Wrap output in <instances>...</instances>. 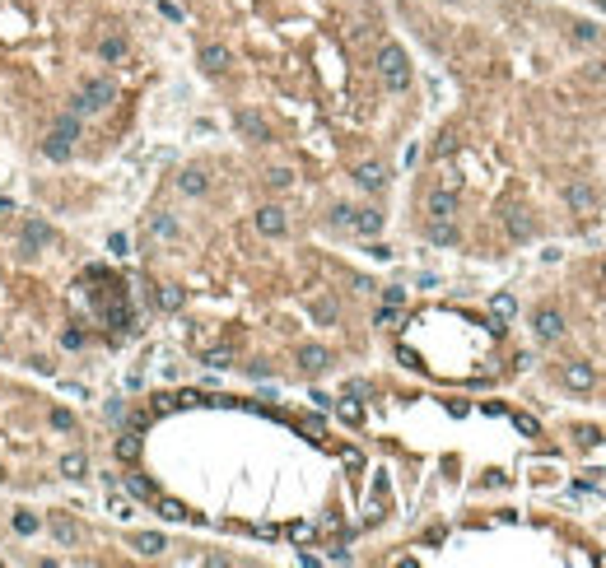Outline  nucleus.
<instances>
[{"mask_svg":"<svg viewBox=\"0 0 606 568\" xmlns=\"http://www.w3.org/2000/svg\"><path fill=\"white\" fill-rule=\"evenodd\" d=\"M79 135V112H66V117H57V126H52V140L57 145H70Z\"/></svg>","mask_w":606,"mask_h":568,"instance_id":"obj_3","label":"nucleus"},{"mask_svg":"<svg viewBox=\"0 0 606 568\" xmlns=\"http://www.w3.org/2000/svg\"><path fill=\"white\" fill-rule=\"evenodd\" d=\"M42 154H47V158H66V154H70V145H57V140H52V135H47V145H42Z\"/></svg>","mask_w":606,"mask_h":568,"instance_id":"obj_9","label":"nucleus"},{"mask_svg":"<svg viewBox=\"0 0 606 568\" xmlns=\"http://www.w3.org/2000/svg\"><path fill=\"white\" fill-rule=\"evenodd\" d=\"M0 480H5V475H0Z\"/></svg>","mask_w":606,"mask_h":568,"instance_id":"obj_14","label":"nucleus"},{"mask_svg":"<svg viewBox=\"0 0 606 568\" xmlns=\"http://www.w3.org/2000/svg\"><path fill=\"white\" fill-rule=\"evenodd\" d=\"M57 470H61V475H70V480H79V475H84V470H89V461L79 457V452H66V457L57 461Z\"/></svg>","mask_w":606,"mask_h":568,"instance_id":"obj_5","label":"nucleus"},{"mask_svg":"<svg viewBox=\"0 0 606 568\" xmlns=\"http://www.w3.org/2000/svg\"><path fill=\"white\" fill-rule=\"evenodd\" d=\"M98 56H103V61H122V56H126V47L117 42V37H108V42H98Z\"/></svg>","mask_w":606,"mask_h":568,"instance_id":"obj_7","label":"nucleus"},{"mask_svg":"<svg viewBox=\"0 0 606 568\" xmlns=\"http://www.w3.org/2000/svg\"><path fill=\"white\" fill-rule=\"evenodd\" d=\"M47 243H52V228H47V224H38V219L23 224V238H19L23 252H33V247H47Z\"/></svg>","mask_w":606,"mask_h":568,"instance_id":"obj_2","label":"nucleus"},{"mask_svg":"<svg viewBox=\"0 0 606 568\" xmlns=\"http://www.w3.org/2000/svg\"><path fill=\"white\" fill-rule=\"evenodd\" d=\"M135 447H140L135 438H122V443H117V452H122V457H135Z\"/></svg>","mask_w":606,"mask_h":568,"instance_id":"obj_11","label":"nucleus"},{"mask_svg":"<svg viewBox=\"0 0 606 568\" xmlns=\"http://www.w3.org/2000/svg\"><path fill=\"white\" fill-rule=\"evenodd\" d=\"M593 5H597V10H606V0H593Z\"/></svg>","mask_w":606,"mask_h":568,"instance_id":"obj_13","label":"nucleus"},{"mask_svg":"<svg viewBox=\"0 0 606 568\" xmlns=\"http://www.w3.org/2000/svg\"><path fill=\"white\" fill-rule=\"evenodd\" d=\"M131 545L140 550V555H159V550H164V535H154V531H140V535H131Z\"/></svg>","mask_w":606,"mask_h":568,"instance_id":"obj_6","label":"nucleus"},{"mask_svg":"<svg viewBox=\"0 0 606 568\" xmlns=\"http://www.w3.org/2000/svg\"><path fill=\"white\" fill-rule=\"evenodd\" d=\"M14 526H19V531H38V517H28V513H19V517H14Z\"/></svg>","mask_w":606,"mask_h":568,"instance_id":"obj_10","label":"nucleus"},{"mask_svg":"<svg viewBox=\"0 0 606 568\" xmlns=\"http://www.w3.org/2000/svg\"><path fill=\"white\" fill-rule=\"evenodd\" d=\"M52 540H57V545H66V550H75L79 540H84V531H79L70 517H52Z\"/></svg>","mask_w":606,"mask_h":568,"instance_id":"obj_1","label":"nucleus"},{"mask_svg":"<svg viewBox=\"0 0 606 568\" xmlns=\"http://www.w3.org/2000/svg\"><path fill=\"white\" fill-rule=\"evenodd\" d=\"M52 429L70 434V429H75V415H70V410H52Z\"/></svg>","mask_w":606,"mask_h":568,"instance_id":"obj_8","label":"nucleus"},{"mask_svg":"<svg viewBox=\"0 0 606 568\" xmlns=\"http://www.w3.org/2000/svg\"><path fill=\"white\" fill-rule=\"evenodd\" d=\"M61 340H66V349H79V345H84V335H79V331H66Z\"/></svg>","mask_w":606,"mask_h":568,"instance_id":"obj_12","label":"nucleus"},{"mask_svg":"<svg viewBox=\"0 0 606 568\" xmlns=\"http://www.w3.org/2000/svg\"><path fill=\"white\" fill-rule=\"evenodd\" d=\"M84 98H89V103H113V98H117V84L98 75V79H89V84H84Z\"/></svg>","mask_w":606,"mask_h":568,"instance_id":"obj_4","label":"nucleus"}]
</instances>
